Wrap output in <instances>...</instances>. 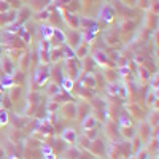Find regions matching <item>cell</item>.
<instances>
[{
    "label": "cell",
    "mask_w": 159,
    "mask_h": 159,
    "mask_svg": "<svg viewBox=\"0 0 159 159\" xmlns=\"http://www.w3.org/2000/svg\"><path fill=\"white\" fill-rule=\"evenodd\" d=\"M96 126H97V119H96V116L88 115L86 118H83V121H81V127H83V130L92 129V127H96Z\"/></svg>",
    "instance_id": "1"
},
{
    "label": "cell",
    "mask_w": 159,
    "mask_h": 159,
    "mask_svg": "<svg viewBox=\"0 0 159 159\" xmlns=\"http://www.w3.org/2000/svg\"><path fill=\"white\" fill-rule=\"evenodd\" d=\"M62 139L67 142L69 145H75L78 135H76V132H75L73 129H65V130H64V134H62Z\"/></svg>",
    "instance_id": "2"
},
{
    "label": "cell",
    "mask_w": 159,
    "mask_h": 159,
    "mask_svg": "<svg viewBox=\"0 0 159 159\" xmlns=\"http://www.w3.org/2000/svg\"><path fill=\"white\" fill-rule=\"evenodd\" d=\"M84 137L89 140V142H92V140H96L97 137H99V130L96 129V127H92V129H88V130H84Z\"/></svg>",
    "instance_id": "3"
},
{
    "label": "cell",
    "mask_w": 159,
    "mask_h": 159,
    "mask_svg": "<svg viewBox=\"0 0 159 159\" xmlns=\"http://www.w3.org/2000/svg\"><path fill=\"white\" fill-rule=\"evenodd\" d=\"M48 94H49V96H57V94H61V88H59L57 84H54V83H49V86H48Z\"/></svg>",
    "instance_id": "4"
},
{
    "label": "cell",
    "mask_w": 159,
    "mask_h": 159,
    "mask_svg": "<svg viewBox=\"0 0 159 159\" xmlns=\"http://www.w3.org/2000/svg\"><path fill=\"white\" fill-rule=\"evenodd\" d=\"M62 88L65 89V91H72L73 89V80H70V78H64V81H62Z\"/></svg>",
    "instance_id": "5"
},
{
    "label": "cell",
    "mask_w": 159,
    "mask_h": 159,
    "mask_svg": "<svg viewBox=\"0 0 159 159\" xmlns=\"http://www.w3.org/2000/svg\"><path fill=\"white\" fill-rule=\"evenodd\" d=\"M5 124H8V111L0 110V126H5Z\"/></svg>",
    "instance_id": "6"
},
{
    "label": "cell",
    "mask_w": 159,
    "mask_h": 159,
    "mask_svg": "<svg viewBox=\"0 0 159 159\" xmlns=\"http://www.w3.org/2000/svg\"><path fill=\"white\" fill-rule=\"evenodd\" d=\"M139 153V156H137V159H150V153L147 151V150H140V151H137Z\"/></svg>",
    "instance_id": "7"
},
{
    "label": "cell",
    "mask_w": 159,
    "mask_h": 159,
    "mask_svg": "<svg viewBox=\"0 0 159 159\" xmlns=\"http://www.w3.org/2000/svg\"><path fill=\"white\" fill-rule=\"evenodd\" d=\"M84 84H88V86H94V84H96V80H94V76H92V75H88V76H86V81H84Z\"/></svg>",
    "instance_id": "8"
},
{
    "label": "cell",
    "mask_w": 159,
    "mask_h": 159,
    "mask_svg": "<svg viewBox=\"0 0 159 159\" xmlns=\"http://www.w3.org/2000/svg\"><path fill=\"white\" fill-rule=\"evenodd\" d=\"M119 126H121V127L130 126V121H129V119H127V116H123L121 119H119Z\"/></svg>",
    "instance_id": "9"
},
{
    "label": "cell",
    "mask_w": 159,
    "mask_h": 159,
    "mask_svg": "<svg viewBox=\"0 0 159 159\" xmlns=\"http://www.w3.org/2000/svg\"><path fill=\"white\" fill-rule=\"evenodd\" d=\"M52 35V27H43V37L48 40Z\"/></svg>",
    "instance_id": "10"
},
{
    "label": "cell",
    "mask_w": 159,
    "mask_h": 159,
    "mask_svg": "<svg viewBox=\"0 0 159 159\" xmlns=\"http://www.w3.org/2000/svg\"><path fill=\"white\" fill-rule=\"evenodd\" d=\"M64 52H65V57H75V51L72 48H65Z\"/></svg>",
    "instance_id": "11"
},
{
    "label": "cell",
    "mask_w": 159,
    "mask_h": 159,
    "mask_svg": "<svg viewBox=\"0 0 159 159\" xmlns=\"http://www.w3.org/2000/svg\"><path fill=\"white\" fill-rule=\"evenodd\" d=\"M42 154L45 156V154H48V153H52V150H51V147H48V145H42Z\"/></svg>",
    "instance_id": "12"
},
{
    "label": "cell",
    "mask_w": 159,
    "mask_h": 159,
    "mask_svg": "<svg viewBox=\"0 0 159 159\" xmlns=\"http://www.w3.org/2000/svg\"><path fill=\"white\" fill-rule=\"evenodd\" d=\"M108 91H110V94H118L119 88H118V84H111V86H108Z\"/></svg>",
    "instance_id": "13"
},
{
    "label": "cell",
    "mask_w": 159,
    "mask_h": 159,
    "mask_svg": "<svg viewBox=\"0 0 159 159\" xmlns=\"http://www.w3.org/2000/svg\"><path fill=\"white\" fill-rule=\"evenodd\" d=\"M45 159H57V156L54 153H48V154H45Z\"/></svg>",
    "instance_id": "14"
},
{
    "label": "cell",
    "mask_w": 159,
    "mask_h": 159,
    "mask_svg": "<svg viewBox=\"0 0 159 159\" xmlns=\"http://www.w3.org/2000/svg\"><path fill=\"white\" fill-rule=\"evenodd\" d=\"M8 159H18V156H10Z\"/></svg>",
    "instance_id": "15"
}]
</instances>
